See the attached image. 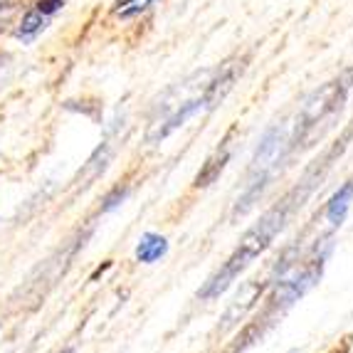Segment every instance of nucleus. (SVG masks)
Returning a JSON list of instances; mask_svg holds the SVG:
<instances>
[{
	"label": "nucleus",
	"mask_w": 353,
	"mask_h": 353,
	"mask_svg": "<svg viewBox=\"0 0 353 353\" xmlns=\"http://www.w3.org/2000/svg\"><path fill=\"white\" fill-rule=\"evenodd\" d=\"M294 205H299V203H294V195H289L279 205H274L270 212H265V215L259 218V223L252 225V228L242 235L240 245H237L235 252L228 257V262H225V265L208 279L205 287L198 292V299L208 301L223 294L225 289L237 279V274H240L242 270H248L254 259L270 248L274 235H277L279 230L284 228V223H287L289 212L294 210Z\"/></svg>",
	"instance_id": "f257e3e1"
},
{
	"label": "nucleus",
	"mask_w": 353,
	"mask_h": 353,
	"mask_svg": "<svg viewBox=\"0 0 353 353\" xmlns=\"http://www.w3.org/2000/svg\"><path fill=\"white\" fill-rule=\"evenodd\" d=\"M208 84H210V74H193L183 84L176 87L159 101V112L151 119L146 131V143H161L163 139L178 131L183 124H188L190 119L198 117L201 112H208Z\"/></svg>",
	"instance_id": "f03ea898"
},
{
	"label": "nucleus",
	"mask_w": 353,
	"mask_h": 353,
	"mask_svg": "<svg viewBox=\"0 0 353 353\" xmlns=\"http://www.w3.org/2000/svg\"><path fill=\"white\" fill-rule=\"evenodd\" d=\"M351 87H353V67L343 70L341 74L329 79L326 84H321L304 101V106H301L299 121H296V136L294 141H292V146H296L299 141H312L314 136H316L319 126L326 124L334 114L341 112V106L346 104Z\"/></svg>",
	"instance_id": "7ed1b4c3"
},
{
	"label": "nucleus",
	"mask_w": 353,
	"mask_h": 353,
	"mask_svg": "<svg viewBox=\"0 0 353 353\" xmlns=\"http://www.w3.org/2000/svg\"><path fill=\"white\" fill-rule=\"evenodd\" d=\"M287 146H289V139H287V134H284L282 126L267 131V136L262 139V143L257 146V151H254L252 168H250L252 181H270L272 168L282 161Z\"/></svg>",
	"instance_id": "20e7f679"
},
{
	"label": "nucleus",
	"mask_w": 353,
	"mask_h": 353,
	"mask_svg": "<svg viewBox=\"0 0 353 353\" xmlns=\"http://www.w3.org/2000/svg\"><path fill=\"white\" fill-rule=\"evenodd\" d=\"M351 203H353V181H346L341 188L331 195V201L326 203V220H329L334 228H341L348 215Z\"/></svg>",
	"instance_id": "39448f33"
},
{
	"label": "nucleus",
	"mask_w": 353,
	"mask_h": 353,
	"mask_svg": "<svg viewBox=\"0 0 353 353\" xmlns=\"http://www.w3.org/2000/svg\"><path fill=\"white\" fill-rule=\"evenodd\" d=\"M165 252H168V240L163 235H156V232H146L136 245V259L143 262V265L159 262Z\"/></svg>",
	"instance_id": "423d86ee"
},
{
	"label": "nucleus",
	"mask_w": 353,
	"mask_h": 353,
	"mask_svg": "<svg viewBox=\"0 0 353 353\" xmlns=\"http://www.w3.org/2000/svg\"><path fill=\"white\" fill-rule=\"evenodd\" d=\"M228 161H230V151H228V148L212 153L210 159L203 163V168L198 171V176H195V181H193L195 188H208V185H212V183L220 178V173L225 171Z\"/></svg>",
	"instance_id": "0eeeda50"
},
{
	"label": "nucleus",
	"mask_w": 353,
	"mask_h": 353,
	"mask_svg": "<svg viewBox=\"0 0 353 353\" xmlns=\"http://www.w3.org/2000/svg\"><path fill=\"white\" fill-rule=\"evenodd\" d=\"M45 18H48V15H42L37 8H32V10L23 15L18 30H15V35H18L20 40H32V37H37L42 30H45Z\"/></svg>",
	"instance_id": "6e6552de"
},
{
	"label": "nucleus",
	"mask_w": 353,
	"mask_h": 353,
	"mask_svg": "<svg viewBox=\"0 0 353 353\" xmlns=\"http://www.w3.org/2000/svg\"><path fill=\"white\" fill-rule=\"evenodd\" d=\"M151 6H153V0H119L117 6H114V15L121 20H131V18H136V15L146 12Z\"/></svg>",
	"instance_id": "1a4fd4ad"
},
{
	"label": "nucleus",
	"mask_w": 353,
	"mask_h": 353,
	"mask_svg": "<svg viewBox=\"0 0 353 353\" xmlns=\"http://www.w3.org/2000/svg\"><path fill=\"white\" fill-rule=\"evenodd\" d=\"M109 159H112V146H106L104 143V146L89 159L87 168H84V178H87V181H94L99 173H104V168L109 165Z\"/></svg>",
	"instance_id": "9d476101"
},
{
	"label": "nucleus",
	"mask_w": 353,
	"mask_h": 353,
	"mask_svg": "<svg viewBox=\"0 0 353 353\" xmlns=\"http://www.w3.org/2000/svg\"><path fill=\"white\" fill-rule=\"evenodd\" d=\"M62 6H65L62 0H37V6H35V8L42 12V15H52V12H57Z\"/></svg>",
	"instance_id": "9b49d317"
},
{
	"label": "nucleus",
	"mask_w": 353,
	"mask_h": 353,
	"mask_svg": "<svg viewBox=\"0 0 353 353\" xmlns=\"http://www.w3.org/2000/svg\"><path fill=\"white\" fill-rule=\"evenodd\" d=\"M124 195H126V190H121V188L114 190V195H109V198H106L104 210H112L114 205H119V201H124Z\"/></svg>",
	"instance_id": "f8f14e48"
},
{
	"label": "nucleus",
	"mask_w": 353,
	"mask_h": 353,
	"mask_svg": "<svg viewBox=\"0 0 353 353\" xmlns=\"http://www.w3.org/2000/svg\"><path fill=\"white\" fill-rule=\"evenodd\" d=\"M346 351H348V343H346V346H343V348H341V351H339V348H336V351H334V353H346Z\"/></svg>",
	"instance_id": "ddd939ff"
},
{
	"label": "nucleus",
	"mask_w": 353,
	"mask_h": 353,
	"mask_svg": "<svg viewBox=\"0 0 353 353\" xmlns=\"http://www.w3.org/2000/svg\"><path fill=\"white\" fill-rule=\"evenodd\" d=\"M65 353H72V351H65Z\"/></svg>",
	"instance_id": "4468645a"
}]
</instances>
